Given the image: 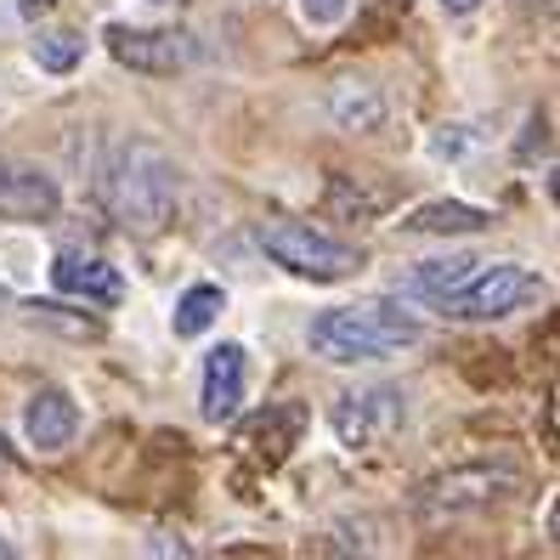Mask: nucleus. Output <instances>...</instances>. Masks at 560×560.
<instances>
[{
    "mask_svg": "<svg viewBox=\"0 0 560 560\" xmlns=\"http://www.w3.org/2000/svg\"><path fill=\"white\" fill-rule=\"evenodd\" d=\"M7 301H12V294H7V283H0V312H7Z\"/></svg>",
    "mask_w": 560,
    "mask_h": 560,
    "instance_id": "nucleus-21",
    "label": "nucleus"
},
{
    "mask_svg": "<svg viewBox=\"0 0 560 560\" xmlns=\"http://www.w3.org/2000/svg\"><path fill=\"white\" fill-rule=\"evenodd\" d=\"M260 249H267L278 267H289L294 278H312V283H340V278L362 272V249L317 233L306 221H267L260 226Z\"/></svg>",
    "mask_w": 560,
    "mask_h": 560,
    "instance_id": "nucleus-3",
    "label": "nucleus"
},
{
    "mask_svg": "<svg viewBox=\"0 0 560 560\" xmlns=\"http://www.w3.org/2000/svg\"><path fill=\"white\" fill-rule=\"evenodd\" d=\"M515 492V470H492V465H465V470H447L436 476L431 487L419 492L424 515H465V510H481L492 499Z\"/></svg>",
    "mask_w": 560,
    "mask_h": 560,
    "instance_id": "nucleus-7",
    "label": "nucleus"
},
{
    "mask_svg": "<svg viewBox=\"0 0 560 560\" xmlns=\"http://www.w3.org/2000/svg\"><path fill=\"white\" fill-rule=\"evenodd\" d=\"M108 51L137 74H176L199 57L192 35H182V28H130V23H108Z\"/></svg>",
    "mask_w": 560,
    "mask_h": 560,
    "instance_id": "nucleus-6",
    "label": "nucleus"
},
{
    "mask_svg": "<svg viewBox=\"0 0 560 560\" xmlns=\"http://www.w3.org/2000/svg\"><path fill=\"white\" fill-rule=\"evenodd\" d=\"M23 431L40 453H62L80 431V408L62 397V390H35V397H28V413H23Z\"/></svg>",
    "mask_w": 560,
    "mask_h": 560,
    "instance_id": "nucleus-11",
    "label": "nucleus"
},
{
    "mask_svg": "<svg viewBox=\"0 0 560 560\" xmlns=\"http://www.w3.org/2000/svg\"><path fill=\"white\" fill-rule=\"evenodd\" d=\"M346 12H351V0H301V18L312 28H335Z\"/></svg>",
    "mask_w": 560,
    "mask_h": 560,
    "instance_id": "nucleus-18",
    "label": "nucleus"
},
{
    "mask_svg": "<svg viewBox=\"0 0 560 560\" xmlns=\"http://www.w3.org/2000/svg\"><path fill=\"white\" fill-rule=\"evenodd\" d=\"M419 317H408L402 306H385V301H369V306H335L312 317L306 340L323 362H385L397 357L402 346H419Z\"/></svg>",
    "mask_w": 560,
    "mask_h": 560,
    "instance_id": "nucleus-2",
    "label": "nucleus"
},
{
    "mask_svg": "<svg viewBox=\"0 0 560 560\" xmlns=\"http://www.w3.org/2000/svg\"><path fill=\"white\" fill-rule=\"evenodd\" d=\"M62 210V192L35 164L0 159V221H51Z\"/></svg>",
    "mask_w": 560,
    "mask_h": 560,
    "instance_id": "nucleus-9",
    "label": "nucleus"
},
{
    "mask_svg": "<svg viewBox=\"0 0 560 560\" xmlns=\"http://www.w3.org/2000/svg\"><path fill=\"white\" fill-rule=\"evenodd\" d=\"M51 283L62 294H74V301H91V306H119L125 301L119 267H108V260H96V255H74V249H62L51 260Z\"/></svg>",
    "mask_w": 560,
    "mask_h": 560,
    "instance_id": "nucleus-10",
    "label": "nucleus"
},
{
    "mask_svg": "<svg viewBox=\"0 0 560 560\" xmlns=\"http://www.w3.org/2000/svg\"><path fill=\"white\" fill-rule=\"evenodd\" d=\"M544 278L538 272H526V267H476L465 283H458L453 294H442V312L453 317V323H499V317H510V312H521L526 301H544Z\"/></svg>",
    "mask_w": 560,
    "mask_h": 560,
    "instance_id": "nucleus-4",
    "label": "nucleus"
},
{
    "mask_svg": "<svg viewBox=\"0 0 560 560\" xmlns=\"http://www.w3.org/2000/svg\"><path fill=\"white\" fill-rule=\"evenodd\" d=\"M492 215L476 210V205H458V199H436V205H419L402 233H424V238H458V233H481Z\"/></svg>",
    "mask_w": 560,
    "mask_h": 560,
    "instance_id": "nucleus-12",
    "label": "nucleus"
},
{
    "mask_svg": "<svg viewBox=\"0 0 560 560\" xmlns=\"http://www.w3.org/2000/svg\"><path fill=\"white\" fill-rule=\"evenodd\" d=\"M28 323H46V328H62V335H74V340H96V335H103V323H96V317H69V312H62V306H28Z\"/></svg>",
    "mask_w": 560,
    "mask_h": 560,
    "instance_id": "nucleus-17",
    "label": "nucleus"
},
{
    "mask_svg": "<svg viewBox=\"0 0 560 560\" xmlns=\"http://www.w3.org/2000/svg\"><path fill=\"white\" fill-rule=\"evenodd\" d=\"M159 7H182V0H159Z\"/></svg>",
    "mask_w": 560,
    "mask_h": 560,
    "instance_id": "nucleus-24",
    "label": "nucleus"
},
{
    "mask_svg": "<svg viewBox=\"0 0 560 560\" xmlns=\"http://www.w3.org/2000/svg\"><path fill=\"white\" fill-rule=\"evenodd\" d=\"M80 57H85V40L74 35V28H51V35L35 40V62H40L46 74H69Z\"/></svg>",
    "mask_w": 560,
    "mask_h": 560,
    "instance_id": "nucleus-16",
    "label": "nucleus"
},
{
    "mask_svg": "<svg viewBox=\"0 0 560 560\" xmlns=\"http://www.w3.org/2000/svg\"><path fill=\"white\" fill-rule=\"evenodd\" d=\"M7 555H12V544H0V560H7Z\"/></svg>",
    "mask_w": 560,
    "mask_h": 560,
    "instance_id": "nucleus-23",
    "label": "nucleus"
},
{
    "mask_svg": "<svg viewBox=\"0 0 560 560\" xmlns=\"http://www.w3.org/2000/svg\"><path fill=\"white\" fill-rule=\"evenodd\" d=\"M176 159L153 148V142H125L114 159H108V171H103V205L108 215L125 226V233H137V238H153L171 226L176 215Z\"/></svg>",
    "mask_w": 560,
    "mask_h": 560,
    "instance_id": "nucleus-1",
    "label": "nucleus"
},
{
    "mask_svg": "<svg viewBox=\"0 0 560 560\" xmlns=\"http://www.w3.org/2000/svg\"><path fill=\"white\" fill-rule=\"evenodd\" d=\"M408 419V402L402 390L390 385H369V390H346V397L335 402V436L346 447H374L385 436H397Z\"/></svg>",
    "mask_w": 560,
    "mask_h": 560,
    "instance_id": "nucleus-5",
    "label": "nucleus"
},
{
    "mask_svg": "<svg viewBox=\"0 0 560 560\" xmlns=\"http://www.w3.org/2000/svg\"><path fill=\"white\" fill-rule=\"evenodd\" d=\"M244 390H249V351L238 340H226L205 357V390H199V413L210 424L233 419L244 408Z\"/></svg>",
    "mask_w": 560,
    "mask_h": 560,
    "instance_id": "nucleus-8",
    "label": "nucleus"
},
{
    "mask_svg": "<svg viewBox=\"0 0 560 560\" xmlns=\"http://www.w3.org/2000/svg\"><path fill=\"white\" fill-rule=\"evenodd\" d=\"M0 465H7V436H0Z\"/></svg>",
    "mask_w": 560,
    "mask_h": 560,
    "instance_id": "nucleus-22",
    "label": "nucleus"
},
{
    "mask_svg": "<svg viewBox=\"0 0 560 560\" xmlns=\"http://www.w3.org/2000/svg\"><path fill=\"white\" fill-rule=\"evenodd\" d=\"M328 114H335L340 130H380L385 125V96H380V85L346 80V85H335V96H328Z\"/></svg>",
    "mask_w": 560,
    "mask_h": 560,
    "instance_id": "nucleus-13",
    "label": "nucleus"
},
{
    "mask_svg": "<svg viewBox=\"0 0 560 560\" xmlns=\"http://www.w3.org/2000/svg\"><path fill=\"white\" fill-rule=\"evenodd\" d=\"M221 312H226V294H221L215 283H192L182 301H176V317H171V323H176V335H182V340H199Z\"/></svg>",
    "mask_w": 560,
    "mask_h": 560,
    "instance_id": "nucleus-15",
    "label": "nucleus"
},
{
    "mask_svg": "<svg viewBox=\"0 0 560 560\" xmlns=\"http://www.w3.org/2000/svg\"><path fill=\"white\" fill-rule=\"evenodd\" d=\"M481 0H442V12H453V18H465V12H476Z\"/></svg>",
    "mask_w": 560,
    "mask_h": 560,
    "instance_id": "nucleus-20",
    "label": "nucleus"
},
{
    "mask_svg": "<svg viewBox=\"0 0 560 560\" xmlns=\"http://www.w3.org/2000/svg\"><path fill=\"white\" fill-rule=\"evenodd\" d=\"M476 267H481V260H470V255L419 260V267H413V278H408V294H419V301H442V294H453V289L465 283Z\"/></svg>",
    "mask_w": 560,
    "mask_h": 560,
    "instance_id": "nucleus-14",
    "label": "nucleus"
},
{
    "mask_svg": "<svg viewBox=\"0 0 560 560\" xmlns=\"http://www.w3.org/2000/svg\"><path fill=\"white\" fill-rule=\"evenodd\" d=\"M51 7H57V0H18L23 18H40V12H51Z\"/></svg>",
    "mask_w": 560,
    "mask_h": 560,
    "instance_id": "nucleus-19",
    "label": "nucleus"
}]
</instances>
